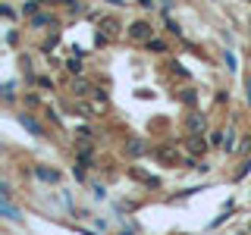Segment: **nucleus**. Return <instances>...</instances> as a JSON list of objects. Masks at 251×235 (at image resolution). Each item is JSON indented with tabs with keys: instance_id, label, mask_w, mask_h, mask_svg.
Instances as JSON below:
<instances>
[{
	"instance_id": "nucleus-4",
	"label": "nucleus",
	"mask_w": 251,
	"mask_h": 235,
	"mask_svg": "<svg viewBox=\"0 0 251 235\" xmlns=\"http://www.w3.org/2000/svg\"><path fill=\"white\" fill-rule=\"evenodd\" d=\"M38 179H44V182H57V172H53V169H44V166H38Z\"/></svg>"
},
{
	"instance_id": "nucleus-2",
	"label": "nucleus",
	"mask_w": 251,
	"mask_h": 235,
	"mask_svg": "<svg viewBox=\"0 0 251 235\" xmlns=\"http://www.w3.org/2000/svg\"><path fill=\"white\" fill-rule=\"evenodd\" d=\"M129 38H135V41H151V25H148V22H132Z\"/></svg>"
},
{
	"instance_id": "nucleus-8",
	"label": "nucleus",
	"mask_w": 251,
	"mask_h": 235,
	"mask_svg": "<svg viewBox=\"0 0 251 235\" xmlns=\"http://www.w3.org/2000/svg\"><path fill=\"white\" fill-rule=\"evenodd\" d=\"M148 47H151V50H163L167 44H163V41H154V38H151V41H148Z\"/></svg>"
},
{
	"instance_id": "nucleus-9",
	"label": "nucleus",
	"mask_w": 251,
	"mask_h": 235,
	"mask_svg": "<svg viewBox=\"0 0 251 235\" xmlns=\"http://www.w3.org/2000/svg\"><path fill=\"white\" fill-rule=\"evenodd\" d=\"M248 100H251V78H248Z\"/></svg>"
},
{
	"instance_id": "nucleus-7",
	"label": "nucleus",
	"mask_w": 251,
	"mask_h": 235,
	"mask_svg": "<svg viewBox=\"0 0 251 235\" xmlns=\"http://www.w3.org/2000/svg\"><path fill=\"white\" fill-rule=\"evenodd\" d=\"M141 151H145V144H141V141H135V144H129V154H135V157H138Z\"/></svg>"
},
{
	"instance_id": "nucleus-10",
	"label": "nucleus",
	"mask_w": 251,
	"mask_h": 235,
	"mask_svg": "<svg viewBox=\"0 0 251 235\" xmlns=\"http://www.w3.org/2000/svg\"><path fill=\"white\" fill-rule=\"evenodd\" d=\"M60 3H73V0H60Z\"/></svg>"
},
{
	"instance_id": "nucleus-6",
	"label": "nucleus",
	"mask_w": 251,
	"mask_h": 235,
	"mask_svg": "<svg viewBox=\"0 0 251 235\" xmlns=\"http://www.w3.org/2000/svg\"><path fill=\"white\" fill-rule=\"evenodd\" d=\"M69 72H82V60H78V57L69 60Z\"/></svg>"
},
{
	"instance_id": "nucleus-1",
	"label": "nucleus",
	"mask_w": 251,
	"mask_h": 235,
	"mask_svg": "<svg viewBox=\"0 0 251 235\" xmlns=\"http://www.w3.org/2000/svg\"><path fill=\"white\" fill-rule=\"evenodd\" d=\"M120 38V19H113V16H104L98 25V44H110Z\"/></svg>"
},
{
	"instance_id": "nucleus-3",
	"label": "nucleus",
	"mask_w": 251,
	"mask_h": 235,
	"mask_svg": "<svg viewBox=\"0 0 251 235\" xmlns=\"http://www.w3.org/2000/svg\"><path fill=\"white\" fill-rule=\"evenodd\" d=\"M22 125H25V129L31 132V135H38V138H41V135H44V132H41V125H38L35 119H28V116H22Z\"/></svg>"
},
{
	"instance_id": "nucleus-5",
	"label": "nucleus",
	"mask_w": 251,
	"mask_h": 235,
	"mask_svg": "<svg viewBox=\"0 0 251 235\" xmlns=\"http://www.w3.org/2000/svg\"><path fill=\"white\" fill-rule=\"evenodd\" d=\"M188 129H192V132L204 129V119H198V116H192V119H188Z\"/></svg>"
}]
</instances>
